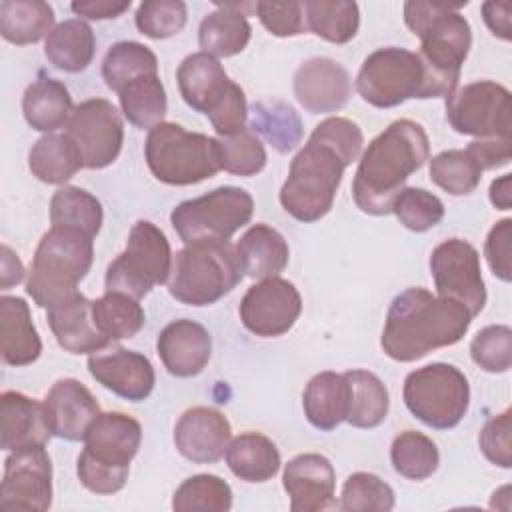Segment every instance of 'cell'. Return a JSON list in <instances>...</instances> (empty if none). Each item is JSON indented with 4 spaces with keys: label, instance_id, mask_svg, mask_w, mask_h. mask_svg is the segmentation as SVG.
Returning <instances> with one entry per match:
<instances>
[{
    "label": "cell",
    "instance_id": "1",
    "mask_svg": "<svg viewBox=\"0 0 512 512\" xmlns=\"http://www.w3.org/2000/svg\"><path fill=\"white\" fill-rule=\"evenodd\" d=\"M364 136L356 122L340 116L322 120L306 146L294 156L280 188L282 208L300 222H316L334 204L346 166L362 150Z\"/></svg>",
    "mask_w": 512,
    "mask_h": 512
},
{
    "label": "cell",
    "instance_id": "2",
    "mask_svg": "<svg viewBox=\"0 0 512 512\" xmlns=\"http://www.w3.org/2000/svg\"><path fill=\"white\" fill-rule=\"evenodd\" d=\"M470 322L472 314L458 300L434 296L426 288H408L392 300L380 344L392 360L414 362L460 342Z\"/></svg>",
    "mask_w": 512,
    "mask_h": 512
},
{
    "label": "cell",
    "instance_id": "3",
    "mask_svg": "<svg viewBox=\"0 0 512 512\" xmlns=\"http://www.w3.org/2000/svg\"><path fill=\"white\" fill-rule=\"evenodd\" d=\"M428 154L430 142L418 122H392L368 144L358 162L352 182L356 206L372 216L390 214L406 180L424 166Z\"/></svg>",
    "mask_w": 512,
    "mask_h": 512
},
{
    "label": "cell",
    "instance_id": "4",
    "mask_svg": "<svg viewBox=\"0 0 512 512\" xmlns=\"http://www.w3.org/2000/svg\"><path fill=\"white\" fill-rule=\"evenodd\" d=\"M466 2H406L404 22L422 40L418 58L424 66V98L450 96L460 80L472 46L468 20L458 12Z\"/></svg>",
    "mask_w": 512,
    "mask_h": 512
},
{
    "label": "cell",
    "instance_id": "5",
    "mask_svg": "<svg viewBox=\"0 0 512 512\" xmlns=\"http://www.w3.org/2000/svg\"><path fill=\"white\" fill-rule=\"evenodd\" d=\"M142 442L140 422L124 412H100L84 436L76 474L94 494H114L124 488L130 462Z\"/></svg>",
    "mask_w": 512,
    "mask_h": 512
},
{
    "label": "cell",
    "instance_id": "6",
    "mask_svg": "<svg viewBox=\"0 0 512 512\" xmlns=\"http://www.w3.org/2000/svg\"><path fill=\"white\" fill-rule=\"evenodd\" d=\"M94 258L92 238L70 228H50L38 242L26 292L40 308H54L78 294Z\"/></svg>",
    "mask_w": 512,
    "mask_h": 512
},
{
    "label": "cell",
    "instance_id": "7",
    "mask_svg": "<svg viewBox=\"0 0 512 512\" xmlns=\"http://www.w3.org/2000/svg\"><path fill=\"white\" fill-rule=\"evenodd\" d=\"M244 278V266L230 242L186 244L172 258L168 292L188 306H210Z\"/></svg>",
    "mask_w": 512,
    "mask_h": 512
},
{
    "label": "cell",
    "instance_id": "8",
    "mask_svg": "<svg viewBox=\"0 0 512 512\" xmlns=\"http://www.w3.org/2000/svg\"><path fill=\"white\" fill-rule=\"evenodd\" d=\"M176 80L184 102L204 114L220 136L244 130L248 118L244 90L228 78L218 58L202 50L186 56L176 70Z\"/></svg>",
    "mask_w": 512,
    "mask_h": 512
},
{
    "label": "cell",
    "instance_id": "9",
    "mask_svg": "<svg viewBox=\"0 0 512 512\" xmlns=\"http://www.w3.org/2000/svg\"><path fill=\"white\" fill-rule=\"evenodd\" d=\"M144 158L152 176L170 186L198 184L222 170L218 138L174 122H160L148 132Z\"/></svg>",
    "mask_w": 512,
    "mask_h": 512
},
{
    "label": "cell",
    "instance_id": "10",
    "mask_svg": "<svg viewBox=\"0 0 512 512\" xmlns=\"http://www.w3.org/2000/svg\"><path fill=\"white\" fill-rule=\"evenodd\" d=\"M402 398L420 422L434 430H450L468 412L470 384L456 366L432 362L406 376Z\"/></svg>",
    "mask_w": 512,
    "mask_h": 512
},
{
    "label": "cell",
    "instance_id": "11",
    "mask_svg": "<svg viewBox=\"0 0 512 512\" xmlns=\"http://www.w3.org/2000/svg\"><path fill=\"white\" fill-rule=\"evenodd\" d=\"M172 258L164 232L148 220H138L128 234L126 250L106 270V292L144 298L154 286L168 282Z\"/></svg>",
    "mask_w": 512,
    "mask_h": 512
},
{
    "label": "cell",
    "instance_id": "12",
    "mask_svg": "<svg viewBox=\"0 0 512 512\" xmlns=\"http://www.w3.org/2000/svg\"><path fill=\"white\" fill-rule=\"evenodd\" d=\"M252 196L238 186H220L204 196L180 202L170 222L184 244L228 242L236 230L250 222Z\"/></svg>",
    "mask_w": 512,
    "mask_h": 512
},
{
    "label": "cell",
    "instance_id": "13",
    "mask_svg": "<svg viewBox=\"0 0 512 512\" xmlns=\"http://www.w3.org/2000/svg\"><path fill=\"white\" fill-rule=\"evenodd\" d=\"M356 90L376 108H394L424 96V66L416 52L388 46L374 50L356 76Z\"/></svg>",
    "mask_w": 512,
    "mask_h": 512
},
{
    "label": "cell",
    "instance_id": "14",
    "mask_svg": "<svg viewBox=\"0 0 512 512\" xmlns=\"http://www.w3.org/2000/svg\"><path fill=\"white\" fill-rule=\"evenodd\" d=\"M446 120L464 136L510 138L512 100L506 86L478 80L446 96Z\"/></svg>",
    "mask_w": 512,
    "mask_h": 512
},
{
    "label": "cell",
    "instance_id": "15",
    "mask_svg": "<svg viewBox=\"0 0 512 512\" xmlns=\"http://www.w3.org/2000/svg\"><path fill=\"white\" fill-rule=\"evenodd\" d=\"M66 134L82 154L84 168L110 166L124 142V124L116 106L104 98H90L74 106Z\"/></svg>",
    "mask_w": 512,
    "mask_h": 512
},
{
    "label": "cell",
    "instance_id": "16",
    "mask_svg": "<svg viewBox=\"0 0 512 512\" xmlns=\"http://www.w3.org/2000/svg\"><path fill=\"white\" fill-rule=\"evenodd\" d=\"M430 272L438 296L458 300L468 308L472 318L482 312L486 304V288L478 250L470 242L462 238L440 242L430 254Z\"/></svg>",
    "mask_w": 512,
    "mask_h": 512
},
{
    "label": "cell",
    "instance_id": "17",
    "mask_svg": "<svg viewBox=\"0 0 512 512\" xmlns=\"http://www.w3.org/2000/svg\"><path fill=\"white\" fill-rule=\"evenodd\" d=\"M52 504V462L44 446L12 450L4 460L2 510L44 512Z\"/></svg>",
    "mask_w": 512,
    "mask_h": 512
},
{
    "label": "cell",
    "instance_id": "18",
    "mask_svg": "<svg viewBox=\"0 0 512 512\" xmlns=\"http://www.w3.org/2000/svg\"><path fill=\"white\" fill-rule=\"evenodd\" d=\"M238 312L246 330L262 338H274L296 324L302 312V298L292 282L272 276L248 288Z\"/></svg>",
    "mask_w": 512,
    "mask_h": 512
},
{
    "label": "cell",
    "instance_id": "19",
    "mask_svg": "<svg viewBox=\"0 0 512 512\" xmlns=\"http://www.w3.org/2000/svg\"><path fill=\"white\" fill-rule=\"evenodd\" d=\"M88 372L106 390L130 402L146 400L156 382L150 360L144 354L122 346L90 354Z\"/></svg>",
    "mask_w": 512,
    "mask_h": 512
},
{
    "label": "cell",
    "instance_id": "20",
    "mask_svg": "<svg viewBox=\"0 0 512 512\" xmlns=\"http://www.w3.org/2000/svg\"><path fill=\"white\" fill-rule=\"evenodd\" d=\"M232 428L228 418L210 406L188 408L174 426L178 452L194 464L218 462L230 444Z\"/></svg>",
    "mask_w": 512,
    "mask_h": 512
},
{
    "label": "cell",
    "instance_id": "21",
    "mask_svg": "<svg viewBox=\"0 0 512 512\" xmlns=\"http://www.w3.org/2000/svg\"><path fill=\"white\" fill-rule=\"evenodd\" d=\"M282 484L292 512H318L336 506V472L322 454H298L284 466Z\"/></svg>",
    "mask_w": 512,
    "mask_h": 512
},
{
    "label": "cell",
    "instance_id": "22",
    "mask_svg": "<svg viewBox=\"0 0 512 512\" xmlns=\"http://www.w3.org/2000/svg\"><path fill=\"white\" fill-rule=\"evenodd\" d=\"M352 92L348 70L324 56L302 62L294 74V96L312 114L340 110Z\"/></svg>",
    "mask_w": 512,
    "mask_h": 512
},
{
    "label": "cell",
    "instance_id": "23",
    "mask_svg": "<svg viewBox=\"0 0 512 512\" xmlns=\"http://www.w3.org/2000/svg\"><path fill=\"white\" fill-rule=\"evenodd\" d=\"M44 414L52 436L80 442L100 414V406L82 382L62 378L48 390L44 398Z\"/></svg>",
    "mask_w": 512,
    "mask_h": 512
},
{
    "label": "cell",
    "instance_id": "24",
    "mask_svg": "<svg viewBox=\"0 0 512 512\" xmlns=\"http://www.w3.org/2000/svg\"><path fill=\"white\" fill-rule=\"evenodd\" d=\"M156 350L172 376L190 378L206 368L212 354V338L202 324L180 318L162 328Z\"/></svg>",
    "mask_w": 512,
    "mask_h": 512
},
{
    "label": "cell",
    "instance_id": "25",
    "mask_svg": "<svg viewBox=\"0 0 512 512\" xmlns=\"http://www.w3.org/2000/svg\"><path fill=\"white\" fill-rule=\"evenodd\" d=\"M46 320L52 334L56 336L58 346L70 354H94L112 344L94 324L92 300L80 292L70 300L50 308Z\"/></svg>",
    "mask_w": 512,
    "mask_h": 512
},
{
    "label": "cell",
    "instance_id": "26",
    "mask_svg": "<svg viewBox=\"0 0 512 512\" xmlns=\"http://www.w3.org/2000/svg\"><path fill=\"white\" fill-rule=\"evenodd\" d=\"M2 420V450H20L28 446H46L52 432L46 422L44 402L24 396L22 392H2L0 396Z\"/></svg>",
    "mask_w": 512,
    "mask_h": 512
},
{
    "label": "cell",
    "instance_id": "27",
    "mask_svg": "<svg viewBox=\"0 0 512 512\" xmlns=\"http://www.w3.org/2000/svg\"><path fill=\"white\" fill-rule=\"evenodd\" d=\"M348 406L350 388L344 374L332 370L320 372L304 388V416L314 428L322 432H330L340 426L348 416Z\"/></svg>",
    "mask_w": 512,
    "mask_h": 512
},
{
    "label": "cell",
    "instance_id": "28",
    "mask_svg": "<svg viewBox=\"0 0 512 512\" xmlns=\"http://www.w3.org/2000/svg\"><path fill=\"white\" fill-rule=\"evenodd\" d=\"M2 360L10 366H28L38 360L42 340L32 324L28 304L18 296L0 298Z\"/></svg>",
    "mask_w": 512,
    "mask_h": 512
},
{
    "label": "cell",
    "instance_id": "29",
    "mask_svg": "<svg viewBox=\"0 0 512 512\" xmlns=\"http://www.w3.org/2000/svg\"><path fill=\"white\" fill-rule=\"evenodd\" d=\"M236 252L244 266V274L260 280L278 276L288 266L290 258L288 242L268 224L250 226L238 240Z\"/></svg>",
    "mask_w": 512,
    "mask_h": 512
},
{
    "label": "cell",
    "instance_id": "30",
    "mask_svg": "<svg viewBox=\"0 0 512 512\" xmlns=\"http://www.w3.org/2000/svg\"><path fill=\"white\" fill-rule=\"evenodd\" d=\"M22 112L34 130L52 134L68 124L74 112L72 96L60 80L40 76L24 90Z\"/></svg>",
    "mask_w": 512,
    "mask_h": 512
},
{
    "label": "cell",
    "instance_id": "31",
    "mask_svg": "<svg viewBox=\"0 0 512 512\" xmlns=\"http://www.w3.org/2000/svg\"><path fill=\"white\" fill-rule=\"evenodd\" d=\"M252 28L238 4H218V10L206 14L198 28L202 52L214 58H228L246 48Z\"/></svg>",
    "mask_w": 512,
    "mask_h": 512
},
{
    "label": "cell",
    "instance_id": "32",
    "mask_svg": "<svg viewBox=\"0 0 512 512\" xmlns=\"http://www.w3.org/2000/svg\"><path fill=\"white\" fill-rule=\"evenodd\" d=\"M230 472L244 482H266L280 470V452L276 444L260 432H244L226 448Z\"/></svg>",
    "mask_w": 512,
    "mask_h": 512
},
{
    "label": "cell",
    "instance_id": "33",
    "mask_svg": "<svg viewBox=\"0 0 512 512\" xmlns=\"http://www.w3.org/2000/svg\"><path fill=\"white\" fill-rule=\"evenodd\" d=\"M96 52V38L88 22L70 18L54 26L46 36L44 54L48 62L64 72H82Z\"/></svg>",
    "mask_w": 512,
    "mask_h": 512
},
{
    "label": "cell",
    "instance_id": "34",
    "mask_svg": "<svg viewBox=\"0 0 512 512\" xmlns=\"http://www.w3.org/2000/svg\"><path fill=\"white\" fill-rule=\"evenodd\" d=\"M30 172L46 184H64L80 168L84 160L70 136L64 134H46L30 148L28 154Z\"/></svg>",
    "mask_w": 512,
    "mask_h": 512
},
{
    "label": "cell",
    "instance_id": "35",
    "mask_svg": "<svg viewBox=\"0 0 512 512\" xmlns=\"http://www.w3.org/2000/svg\"><path fill=\"white\" fill-rule=\"evenodd\" d=\"M54 10L42 0H2L0 34L4 40L24 46L48 36L54 28Z\"/></svg>",
    "mask_w": 512,
    "mask_h": 512
},
{
    "label": "cell",
    "instance_id": "36",
    "mask_svg": "<svg viewBox=\"0 0 512 512\" xmlns=\"http://www.w3.org/2000/svg\"><path fill=\"white\" fill-rule=\"evenodd\" d=\"M102 204L78 186H62L50 200V222L54 228H70L94 238L102 228Z\"/></svg>",
    "mask_w": 512,
    "mask_h": 512
},
{
    "label": "cell",
    "instance_id": "37",
    "mask_svg": "<svg viewBox=\"0 0 512 512\" xmlns=\"http://www.w3.org/2000/svg\"><path fill=\"white\" fill-rule=\"evenodd\" d=\"M302 6L306 28L318 38L332 44H346L356 36L360 26V10L356 2L306 0Z\"/></svg>",
    "mask_w": 512,
    "mask_h": 512
},
{
    "label": "cell",
    "instance_id": "38",
    "mask_svg": "<svg viewBox=\"0 0 512 512\" xmlns=\"http://www.w3.org/2000/svg\"><path fill=\"white\" fill-rule=\"evenodd\" d=\"M350 388L346 422L354 428H376L386 420L390 400L382 380L368 370L344 372Z\"/></svg>",
    "mask_w": 512,
    "mask_h": 512
},
{
    "label": "cell",
    "instance_id": "39",
    "mask_svg": "<svg viewBox=\"0 0 512 512\" xmlns=\"http://www.w3.org/2000/svg\"><path fill=\"white\" fill-rule=\"evenodd\" d=\"M118 100L126 120L142 130H152L158 126L168 110L166 90L158 74L132 80L118 92Z\"/></svg>",
    "mask_w": 512,
    "mask_h": 512
},
{
    "label": "cell",
    "instance_id": "40",
    "mask_svg": "<svg viewBox=\"0 0 512 512\" xmlns=\"http://www.w3.org/2000/svg\"><path fill=\"white\" fill-rule=\"evenodd\" d=\"M92 318L100 334L110 342L136 336L146 322L140 302L122 292H106L92 300Z\"/></svg>",
    "mask_w": 512,
    "mask_h": 512
},
{
    "label": "cell",
    "instance_id": "41",
    "mask_svg": "<svg viewBox=\"0 0 512 512\" xmlns=\"http://www.w3.org/2000/svg\"><path fill=\"white\" fill-rule=\"evenodd\" d=\"M148 74H158V58L148 46L134 40L112 44L102 60V78L114 92Z\"/></svg>",
    "mask_w": 512,
    "mask_h": 512
},
{
    "label": "cell",
    "instance_id": "42",
    "mask_svg": "<svg viewBox=\"0 0 512 512\" xmlns=\"http://www.w3.org/2000/svg\"><path fill=\"white\" fill-rule=\"evenodd\" d=\"M390 462L400 476L408 480H426L438 470L440 452L426 434L404 430L392 442Z\"/></svg>",
    "mask_w": 512,
    "mask_h": 512
},
{
    "label": "cell",
    "instance_id": "43",
    "mask_svg": "<svg viewBox=\"0 0 512 512\" xmlns=\"http://www.w3.org/2000/svg\"><path fill=\"white\" fill-rule=\"evenodd\" d=\"M172 508L176 512H228L232 508V490L214 474H196L176 488Z\"/></svg>",
    "mask_w": 512,
    "mask_h": 512
},
{
    "label": "cell",
    "instance_id": "44",
    "mask_svg": "<svg viewBox=\"0 0 512 512\" xmlns=\"http://www.w3.org/2000/svg\"><path fill=\"white\" fill-rule=\"evenodd\" d=\"M430 180L452 196H464L480 184L482 168L468 150H444L430 160Z\"/></svg>",
    "mask_w": 512,
    "mask_h": 512
},
{
    "label": "cell",
    "instance_id": "45",
    "mask_svg": "<svg viewBox=\"0 0 512 512\" xmlns=\"http://www.w3.org/2000/svg\"><path fill=\"white\" fill-rule=\"evenodd\" d=\"M252 132H260L278 152L292 150L302 138V124L292 106L282 102L254 104Z\"/></svg>",
    "mask_w": 512,
    "mask_h": 512
},
{
    "label": "cell",
    "instance_id": "46",
    "mask_svg": "<svg viewBox=\"0 0 512 512\" xmlns=\"http://www.w3.org/2000/svg\"><path fill=\"white\" fill-rule=\"evenodd\" d=\"M222 168L236 176H254L266 166V148L256 132L244 128L232 136H220Z\"/></svg>",
    "mask_w": 512,
    "mask_h": 512
},
{
    "label": "cell",
    "instance_id": "47",
    "mask_svg": "<svg viewBox=\"0 0 512 512\" xmlns=\"http://www.w3.org/2000/svg\"><path fill=\"white\" fill-rule=\"evenodd\" d=\"M338 506L350 512H388L394 508V490L376 474L354 472L344 482Z\"/></svg>",
    "mask_w": 512,
    "mask_h": 512
},
{
    "label": "cell",
    "instance_id": "48",
    "mask_svg": "<svg viewBox=\"0 0 512 512\" xmlns=\"http://www.w3.org/2000/svg\"><path fill=\"white\" fill-rule=\"evenodd\" d=\"M392 212L404 228L412 232H426L444 218V204L436 194L424 188L408 186L396 196Z\"/></svg>",
    "mask_w": 512,
    "mask_h": 512
},
{
    "label": "cell",
    "instance_id": "49",
    "mask_svg": "<svg viewBox=\"0 0 512 512\" xmlns=\"http://www.w3.org/2000/svg\"><path fill=\"white\" fill-rule=\"evenodd\" d=\"M186 20L188 10L182 0H146L136 10V28L154 40L176 36Z\"/></svg>",
    "mask_w": 512,
    "mask_h": 512
},
{
    "label": "cell",
    "instance_id": "50",
    "mask_svg": "<svg viewBox=\"0 0 512 512\" xmlns=\"http://www.w3.org/2000/svg\"><path fill=\"white\" fill-rule=\"evenodd\" d=\"M472 360L486 372L500 374L512 364V330L506 324L482 328L470 344Z\"/></svg>",
    "mask_w": 512,
    "mask_h": 512
},
{
    "label": "cell",
    "instance_id": "51",
    "mask_svg": "<svg viewBox=\"0 0 512 512\" xmlns=\"http://www.w3.org/2000/svg\"><path fill=\"white\" fill-rule=\"evenodd\" d=\"M254 10L262 22V26L278 36H298L306 32V18H304V6L302 2H256Z\"/></svg>",
    "mask_w": 512,
    "mask_h": 512
},
{
    "label": "cell",
    "instance_id": "52",
    "mask_svg": "<svg viewBox=\"0 0 512 512\" xmlns=\"http://www.w3.org/2000/svg\"><path fill=\"white\" fill-rule=\"evenodd\" d=\"M512 410L506 408L502 414L492 416L480 430L478 444L482 454L500 468L512 466Z\"/></svg>",
    "mask_w": 512,
    "mask_h": 512
},
{
    "label": "cell",
    "instance_id": "53",
    "mask_svg": "<svg viewBox=\"0 0 512 512\" xmlns=\"http://www.w3.org/2000/svg\"><path fill=\"white\" fill-rule=\"evenodd\" d=\"M484 254L488 260L490 270L494 272V276H498L504 282H510L512 278V262H510V254H512V220L504 218L500 222H496L486 238L484 244Z\"/></svg>",
    "mask_w": 512,
    "mask_h": 512
},
{
    "label": "cell",
    "instance_id": "54",
    "mask_svg": "<svg viewBox=\"0 0 512 512\" xmlns=\"http://www.w3.org/2000/svg\"><path fill=\"white\" fill-rule=\"evenodd\" d=\"M478 166L484 170H494L506 166L512 158V138H476L466 148Z\"/></svg>",
    "mask_w": 512,
    "mask_h": 512
},
{
    "label": "cell",
    "instance_id": "55",
    "mask_svg": "<svg viewBox=\"0 0 512 512\" xmlns=\"http://www.w3.org/2000/svg\"><path fill=\"white\" fill-rule=\"evenodd\" d=\"M72 12L84 16L88 20H108L118 18L130 8V0L124 2H110V0H86V2H72Z\"/></svg>",
    "mask_w": 512,
    "mask_h": 512
},
{
    "label": "cell",
    "instance_id": "56",
    "mask_svg": "<svg viewBox=\"0 0 512 512\" xmlns=\"http://www.w3.org/2000/svg\"><path fill=\"white\" fill-rule=\"evenodd\" d=\"M510 2H484L482 4V18L490 32L502 40L512 38V24H510Z\"/></svg>",
    "mask_w": 512,
    "mask_h": 512
},
{
    "label": "cell",
    "instance_id": "57",
    "mask_svg": "<svg viewBox=\"0 0 512 512\" xmlns=\"http://www.w3.org/2000/svg\"><path fill=\"white\" fill-rule=\"evenodd\" d=\"M24 278V266L20 258L6 246L2 244V272H0V288L8 290L10 286L22 282Z\"/></svg>",
    "mask_w": 512,
    "mask_h": 512
},
{
    "label": "cell",
    "instance_id": "58",
    "mask_svg": "<svg viewBox=\"0 0 512 512\" xmlns=\"http://www.w3.org/2000/svg\"><path fill=\"white\" fill-rule=\"evenodd\" d=\"M510 182H512V174H504L500 178H496L490 184V202L494 204V208L498 210H510L512 206V190H510Z\"/></svg>",
    "mask_w": 512,
    "mask_h": 512
}]
</instances>
